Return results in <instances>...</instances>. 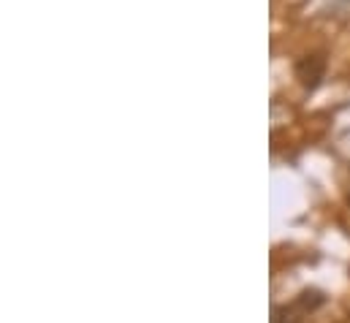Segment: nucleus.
Here are the masks:
<instances>
[{"label": "nucleus", "mask_w": 350, "mask_h": 323, "mask_svg": "<svg viewBox=\"0 0 350 323\" xmlns=\"http://www.w3.org/2000/svg\"><path fill=\"white\" fill-rule=\"evenodd\" d=\"M321 305H323V296H321L318 291H304L291 307H280V310L274 313V323H299L301 315L312 313V310L321 307Z\"/></svg>", "instance_id": "f257e3e1"}, {"label": "nucleus", "mask_w": 350, "mask_h": 323, "mask_svg": "<svg viewBox=\"0 0 350 323\" xmlns=\"http://www.w3.org/2000/svg\"><path fill=\"white\" fill-rule=\"evenodd\" d=\"M326 74V57L323 55H304L296 63V79L301 81L304 90H315Z\"/></svg>", "instance_id": "f03ea898"}, {"label": "nucleus", "mask_w": 350, "mask_h": 323, "mask_svg": "<svg viewBox=\"0 0 350 323\" xmlns=\"http://www.w3.org/2000/svg\"><path fill=\"white\" fill-rule=\"evenodd\" d=\"M348 204H350V196H348Z\"/></svg>", "instance_id": "7ed1b4c3"}]
</instances>
